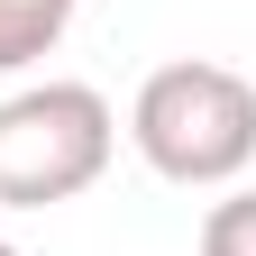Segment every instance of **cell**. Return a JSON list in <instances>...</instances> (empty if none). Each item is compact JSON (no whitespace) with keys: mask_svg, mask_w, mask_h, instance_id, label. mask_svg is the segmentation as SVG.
<instances>
[{"mask_svg":"<svg viewBox=\"0 0 256 256\" xmlns=\"http://www.w3.org/2000/svg\"><path fill=\"white\" fill-rule=\"evenodd\" d=\"M128 138H138V156L156 174H174V183H229L256 156V82L238 64L174 55V64H156L138 82Z\"/></svg>","mask_w":256,"mask_h":256,"instance_id":"obj_1","label":"cell"},{"mask_svg":"<svg viewBox=\"0 0 256 256\" xmlns=\"http://www.w3.org/2000/svg\"><path fill=\"white\" fill-rule=\"evenodd\" d=\"M110 101L92 82H37L0 101V202L10 210H46L110 165Z\"/></svg>","mask_w":256,"mask_h":256,"instance_id":"obj_2","label":"cell"},{"mask_svg":"<svg viewBox=\"0 0 256 256\" xmlns=\"http://www.w3.org/2000/svg\"><path fill=\"white\" fill-rule=\"evenodd\" d=\"M64 18H74V0H0V64H28L64 37Z\"/></svg>","mask_w":256,"mask_h":256,"instance_id":"obj_3","label":"cell"},{"mask_svg":"<svg viewBox=\"0 0 256 256\" xmlns=\"http://www.w3.org/2000/svg\"><path fill=\"white\" fill-rule=\"evenodd\" d=\"M202 256H256V192H220L202 210Z\"/></svg>","mask_w":256,"mask_h":256,"instance_id":"obj_4","label":"cell"},{"mask_svg":"<svg viewBox=\"0 0 256 256\" xmlns=\"http://www.w3.org/2000/svg\"><path fill=\"white\" fill-rule=\"evenodd\" d=\"M0 256H18V247H10V238H0Z\"/></svg>","mask_w":256,"mask_h":256,"instance_id":"obj_5","label":"cell"}]
</instances>
